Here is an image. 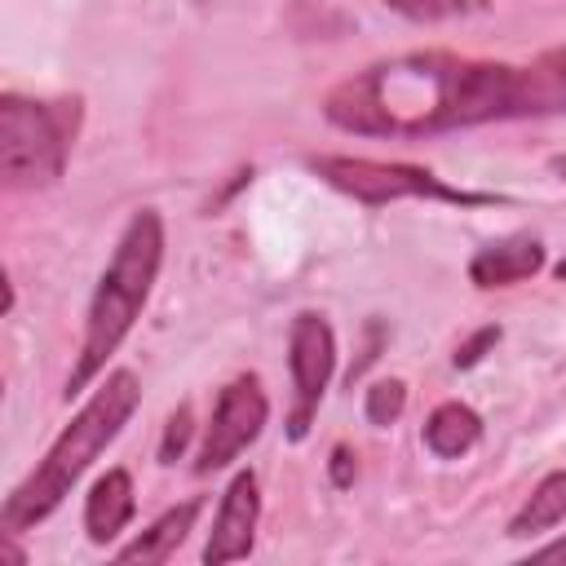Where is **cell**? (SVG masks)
<instances>
[{
  "label": "cell",
  "mask_w": 566,
  "mask_h": 566,
  "mask_svg": "<svg viewBox=\"0 0 566 566\" xmlns=\"http://www.w3.org/2000/svg\"><path fill=\"white\" fill-rule=\"evenodd\" d=\"M323 115L345 133L424 137L517 115V66L455 53H407L336 84Z\"/></svg>",
  "instance_id": "1"
},
{
  "label": "cell",
  "mask_w": 566,
  "mask_h": 566,
  "mask_svg": "<svg viewBox=\"0 0 566 566\" xmlns=\"http://www.w3.org/2000/svg\"><path fill=\"white\" fill-rule=\"evenodd\" d=\"M142 402V385L133 371H111L106 385L80 407V416L57 433V442L49 447V455L35 464V473L13 486V495L4 500L0 509V526L4 535L22 531V526H35L40 517H49L62 495L80 482V473L102 455V447L128 424V416L137 411Z\"/></svg>",
  "instance_id": "2"
},
{
  "label": "cell",
  "mask_w": 566,
  "mask_h": 566,
  "mask_svg": "<svg viewBox=\"0 0 566 566\" xmlns=\"http://www.w3.org/2000/svg\"><path fill=\"white\" fill-rule=\"evenodd\" d=\"M159 261H164V226H159V217L150 208H142L124 226V234L115 243V256L97 279V292H93V305H88V323H84V345H80V358H75V367L66 376V398L80 394L106 367V358L119 349V340L128 336V327L137 323V314H142V305L150 296Z\"/></svg>",
  "instance_id": "3"
},
{
  "label": "cell",
  "mask_w": 566,
  "mask_h": 566,
  "mask_svg": "<svg viewBox=\"0 0 566 566\" xmlns=\"http://www.w3.org/2000/svg\"><path fill=\"white\" fill-rule=\"evenodd\" d=\"M80 106L75 102H27L0 97V177L9 190L49 186L62 177Z\"/></svg>",
  "instance_id": "4"
},
{
  "label": "cell",
  "mask_w": 566,
  "mask_h": 566,
  "mask_svg": "<svg viewBox=\"0 0 566 566\" xmlns=\"http://www.w3.org/2000/svg\"><path fill=\"white\" fill-rule=\"evenodd\" d=\"M310 168L354 195L358 203H394V199H442V203H486V195H469V190H451L442 186L429 168L416 164H380V159H349V155H318L310 159Z\"/></svg>",
  "instance_id": "5"
},
{
  "label": "cell",
  "mask_w": 566,
  "mask_h": 566,
  "mask_svg": "<svg viewBox=\"0 0 566 566\" xmlns=\"http://www.w3.org/2000/svg\"><path fill=\"white\" fill-rule=\"evenodd\" d=\"M265 416H270V402L261 394V380L256 376L230 380L217 398V411H212V424H208V438L199 447L195 469L212 473V469L230 464L248 442H256V433L265 429Z\"/></svg>",
  "instance_id": "6"
},
{
  "label": "cell",
  "mask_w": 566,
  "mask_h": 566,
  "mask_svg": "<svg viewBox=\"0 0 566 566\" xmlns=\"http://www.w3.org/2000/svg\"><path fill=\"white\" fill-rule=\"evenodd\" d=\"M287 363H292V385H296V407H292L287 433L305 438L310 416H314V407H318V398L332 380V367H336V340H332V327L318 314H296L292 318Z\"/></svg>",
  "instance_id": "7"
},
{
  "label": "cell",
  "mask_w": 566,
  "mask_h": 566,
  "mask_svg": "<svg viewBox=\"0 0 566 566\" xmlns=\"http://www.w3.org/2000/svg\"><path fill=\"white\" fill-rule=\"evenodd\" d=\"M256 513H261L256 473L243 469V473H234V482H230L226 495H221V509H217V522H212V539H208V548H203V562H208V566H221V562L248 557V553H252Z\"/></svg>",
  "instance_id": "8"
},
{
  "label": "cell",
  "mask_w": 566,
  "mask_h": 566,
  "mask_svg": "<svg viewBox=\"0 0 566 566\" xmlns=\"http://www.w3.org/2000/svg\"><path fill=\"white\" fill-rule=\"evenodd\" d=\"M539 265H544L539 239H531V234H509V239H495V243L478 248V256L469 261V279H473L478 287H509V283L531 279Z\"/></svg>",
  "instance_id": "9"
},
{
  "label": "cell",
  "mask_w": 566,
  "mask_h": 566,
  "mask_svg": "<svg viewBox=\"0 0 566 566\" xmlns=\"http://www.w3.org/2000/svg\"><path fill=\"white\" fill-rule=\"evenodd\" d=\"M566 111V44L517 66V115H562Z\"/></svg>",
  "instance_id": "10"
},
{
  "label": "cell",
  "mask_w": 566,
  "mask_h": 566,
  "mask_svg": "<svg viewBox=\"0 0 566 566\" xmlns=\"http://www.w3.org/2000/svg\"><path fill=\"white\" fill-rule=\"evenodd\" d=\"M133 517V478L124 469H111L93 482L88 504H84V526L93 544H106L124 531V522Z\"/></svg>",
  "instance_id": "11"
},
{
  "label": "cell",
  "mask_w": 566,
  "mask_h": 566,
  "mask_svg": "<svg viewBox=\"0 0 566 566\" xmlns=\"http://www.w3.org/2000/svg\"><path fill=\"white\" fill-rule=\"evenodd\" d=\"M195 517H199V500H186V504H177V509H168L150 531H142L133 544H124L115 557L119 562H168L172 553H177V544L186 539V531L195 526Z\"/></svg>",
  "instance_id": "12"
},
{
  "label": "cell",
  "mask_w": 566,
  "mask_h": 566,
  "mask_svg": "<svg viewBox=\"0 0 566 566\" xmlns=\"http://www.w3.org/2000/svg\"><path fill=\"white\" fill-rule=\"evenodd\" d=\"M478 438H482V420H478V411H469L464 402H442V407L429 416V424H424V442H429V451L442 455V460L464 455Z\"/></svg>",
  "instance_id": "13"
},
{
  "label": "cell",
  "mask_w": 566,
  "mask_h": 566,
  "mask_svg": "<svg viewBox=\"0 0 566 566\" xmlns=\"http://www.w3.org/2000/svg\"><path fill=\"white\" fill-rule=\"evenodd\" d=\"M562 517H566V469L548 473V478L531 491V500L513 513L509 535H513V539H526V535H539V531L557 526Z\"/></svg>",
  "instance_id": "14"
},
{
  "label": "cell",
  "mask_w": 566,
  "mask_h": 566,
  "mask_svg": "<svg viewBox=\"0 0 566 566\" xmlns=\"http://www.w3.org/2000/svg\"><path fill=\"white\" fill-rule=\"evenodd\" d=\"M385 4L416 22H442V18H464L486 9V0H385Z\"/></svg>",
  "instance_id": "15"
},
{
  "label": "cell",
  "mask_w": 566,
  "mask_h": 566,
  "mask_svg": "<svg viewBox=\"0 0 566 566\" xmlns=\"http://www.w3.org/2000/svg\"><path fill=\"white\" fill-rule=\"evenodd\" d=\"M402 407H407L402 380H380V385L367 389V420L371 424H394L402 416Z\"/></svg>",
  "instance_id": "16"
},
{
  "label": "cell",
  "mask_w": 566,
  "mask_h": 566,
  "mask_svg": "<svg viewBox=\"0 0 566 566\" xmlns=\"http://www.w3.org/2000/svg\"><path fill=\"white\" fill-rule=\"evenodd\" d=\"M186 442H190V407H177V411H172V420H168V429H164L159 460H164V464H172V460L186 451Z\"/></svg>",
  "instance_id": "17"
},
{
  "label": "cell",
  "mask_w": 566,
  "mask_h": 566,
  "mask_svg": "<svg viewBox=\"0 0 566 566\" xmlns=\"http://www.w3.org/2000/svg\"><path fill=\"white\" fill-rule=\"evenodd\" d=\"M495 340H500V327H482L478 336H469V340L455 349V367H473V363H478Z\"/></svg>",
  "instance_id": "18"
},
{
  "label": "cell",
  "mask_w": 566,
  "mask_h": 566,
  "mask_svg": "<svg viewBox=\"0 0 566 566\" xmlns=\"http://www.w3.org/2000/svg\"><path fill=\"white\" fill-rule=\"evenodd\" d=\"M332 482H336V486H349V482H354V455H349L345 447L332 451Z\"/></svg>",
  "instance_id": "19"
},
{
  "label": "cell",
  "mask_w": 566,
  "mask_h": 566,
  "mask_svg": "<svg viewBox=\"0 0 566 566\" xmlns=\"http://www.w3.org/2000/svg\"><path fill=\"white\" fill-rule=\"evenodd\" d=\"M535 557L539 562H566V535L553 539V544H544V548H535Z\"/></svg>",
  "instance_id": "20"
},
{
  "label": "cell",
  "mask_w": 566,
  "mask_h": 566,
  "mask_svg": "<svg viewBox=\"0 0 566 566\" xmlns=\"http://www.w3.org/2000/svg\"><path fill=\"white\" fill-rule=\"evenodd\" d=\"M553 172L566 181V155H553Z\"/></svg>",
  "instance_id": "21"
},
{
  "label": "cell",
  "mask_w": 566,
  "mask_h": 566,
  "mask_svg": "<svg viewBox=\"0 0 566 566\" xmlns=\"http://www.w3.org/2000/svg\"><path fill=\"white\" fill-rule=\"evenodd\" d=\"M557 279H562V283H566V256H562V261H557Z\"/></svg>",
  "instance_id": "22"
}]
</instances>
